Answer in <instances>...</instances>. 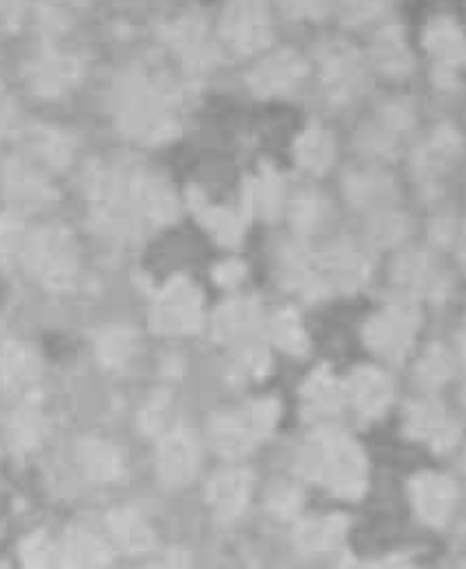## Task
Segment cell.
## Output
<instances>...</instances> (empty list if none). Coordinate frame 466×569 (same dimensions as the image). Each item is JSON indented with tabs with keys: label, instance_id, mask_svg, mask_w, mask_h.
Masks as SVG:
<instances>
[{
	"label": "cell",
	"instance_id": "obj_1",
	"mask_svg": "<svg viewBox=\"0 0 466 569\" xmlns=\"http://www.w3.org/2000/svg\"><path fill=\"white\" fill-rule=\"evenodd\" d=\"M21 260L32 278L51 290H60L73 276V247L62 228L45 226L26 237Z\"/></svg>",
	"mask_w": 466,
	"mask_h": 569
},
{
	"label": "cell",
	"instance_id": "obj_2",
	"mask_svg": "<svg viewBox=\"0 0 466 569\" xmlns=\"http://www.w3.org/2000/svg\"><path fill=\"white\" fill-rule=\"evenodd\" d=\"M0 194L21 210H34L53 201V187L34 160L10 156L0 162Z\"/></svg>",
	"mask_w": 466,
	"mask_h": 569
},
{
	"label": "cell",
	"instance_id": "obj_3",
	"mask_svg": "<svg viewBox=\"0 0 466 569\" xmlns=\"http://www.w3.org/2000/svg\"><path fill=\"white\" fill-rule=\"evenodd\" d=\"M275 421V406L273 403H255L249 410L221 419L214 426V445L225 456H240L249 451L255 440L266 436Z\"/></svg>",
	"mask_w": 466,
	"mask_h": 569
},
{
	"label": "cell",
	"instance_id": "obj_4",
	"mask_svg": "<svg viewBox=\"0 0 466 569\" xmlns=\"http://www.w3.org/2000/svg\"><path fill=\"white\" fill-rule=\"evenodd\" d=\"M78 76V64L73 58L45 49L34 56L26 67V80L30 89L41 99H55L64 93Z\"/></svg>",
	"mask_w": 466,
	"mask_h": 569
},
{
	"label": "cell",
	"instance_id": "obj_5",
	"mask_svg": "<svg viewBox=\"0 0 466 569\" xmlns=\"http://www.w3.org/2000/svg\"><path fill=\"white\" fill-rule=\"evenodd\" d=\"M37 353L14 340H0V388L6 392H28L39 378Z\"/></svg>",
	"mask_w": 466,
	"mask_h": 569
},
{
	"label": "cell",
	"instance_id": "obj_6",
	"mask_svg": "<svg viewBox=\"0 0 466 569\" xmlns=\"http://www.w3.org/2000/svg\"><path fill=\"white\" fill-rule=\"evenodd\" d=\"M158 467H160V477L166 483H171V486L186 483L194 477V471L199 467L196 442L182 431L166 436L160 445Z\"/></svg>",
	"mask_w": 466,
	"mask_h": 569
},
{
	"label": "cell",
	"instance_id": "obj_7",
	"mask_svg": "<svg viewBox=\"0 0 466 569\" xmlns=\"http://www.w3.org/2000/svg\"><path fill=\"white\" fill-rule=\"evenodd\" d=\"M105 562V545L89 531H71L60 549L62 569H101Z\"/></svg>",
	"mask_w": 466,
	"mask_h": 569
},
{
	"label": "cell",
	"instance_id": "obj_8",
	"mask_svg": "<svg viewBox=\"0 0 466 569\" xmlns=\"http://www.w3.org/2000/svg\"><path fill=\"white\" fill-rule=\"evenodd\" d=\"M249 477L244 471H225L214 477L207 488V497L221 515H237L249 499Z\"/></svg>",
	"mask_w": 466,
	"mask_h": 569
},
{
	"label": "cell",
	"instance_id": "obj_9",
	"mask_svg": "<svg viewBox=\"0 0 466 569\" xmlns=\"http://www.w3.org/2000/svg\"><path fill=\"white\" fill-rule=\"evenodd\" d=\"M78 460L93 481H114L121 473V456L112 445L101 440H84L78 447Z\"/></svg>",
	"mask_w": 466,
	"mask_h": 569
},
{
	"label": "cell",
	"instance_id": "obj_10",
	"mask_svg": "<svg viewBox=\"0 0 466 569\" xmlns=\"http://www.w3.org/2000/svg\"><path fill=\"white\" fill-rule=\"evenodd\" d=\"M110 529H112V536L119 540V545L132 553L146 551L153 542L151 527L132 510L112 512Z\"/></svg>",
	"mask_w": 466,
	"mask_h": 569
},
{
	"label": "cell",
	"instance_id": "obj_11",
	"mask_svg": "<svg viewBox=\"0 0 466 569\" xmlns=\"http://www.w3.org/2000/svg\"><path fill=\"white\" fill-rule=\"evenodd\" d=\"M353 395L364 412H378L387 403L389 383L381 373L364 371L353 381Z\"/></svg>",
	"mask_w": 466,
	"mask_h": 569
},
{
	"label": "cell",
	"instance_id": "obj_12",
	"mask_svg": "<svg viewBox=\"0 0 466 569\" xmlns=\"http://www.w3.org/2000/svg\"><path fill=\"white\" fill-rule=\"evenodd\" d=\"M416 506L428 519H439L446 512L448 490L439 479H422L416 483Z\"/></svg>",
	"mask_w": 466,
	"mask_h": 569
},
{
	"label": "cell",
	"instance_id": "obj_13",
	"mask_svg": "<svg viewBox=\"0 0 466 569\" xmlns=\"http://www.w3.org/2000/svg\"><path fill=\"white\" fill-rule=\"evenodd\" d=\"M26 230L17 214H0V262L21 260V251L26 244Z\"/></svg>",
	"mask_w": 466,
	"mask_h": 569
},
{
	"label": "cell",
	"instance_id": "obj_14",
	"mask_svg": "<svg viewBox=\"0 0 466 569\" xmlns=\"http://www.w3.org/2000/svg\"><path fill=\"white\" fill-rule=\"evenodd\" d=\"M21 569H51L53 565V545L43 533H32L23 540L19 551Z\"/></svg>",
	"mask_w": 466,
	"mask_h": 569
},
{
	"label": "cell",
	"instance_id": "obj_15",
	"mask_svg": "<svg viewBox=\"0 0 466 569\" xmlns=\"http://www.w3.org/2000/svg\"><path fill=\"white\" fill-rule=\"evenodd\" d=\"M39 433H41V419L37 417V412L32 410H21L12 417V423H10V440L21 447V449H28L32 447L37 440H39Z\"/></svg>",
	"mask_w": 466,
	"mask_h": 569
},
{
	"label": "cell",
	"instance_id": "obj_16",
	"mask_svg": "<svg viewBox=\"0 0 466 569\" xmlns=\"http://www.w3.org/2000/svg\"><path fill=\"white\" fill-rule=\"evenodd\" d=\"M32 0H0V34H14L23 28Z\"/></svg>",
	"mask_w": 466,
	"mask_h": 569
},
{
	"label": "cell",
	"instance_id": "obj_17",
	"mask_svg": "<svg viewBox=\"0 0 466 569\" xmlns=\"http://www.w3.org/2000/svg\"><path fill=\"white\" fill-rule=\"evenodd\" d=\"M19 126V110L10 89L0 82V144L14 134Z\"/></svg>",
	"mask_w": 466,
	"mask_h": 569
},
{
	"label": "cell",
	"instance_id": "obj_18",
	"mask_svg": "<svg viewBox=\"0 0 466 569\" xmlns=\"http://www.w3.org/2000/svg\"><path fill=\"white\" fill-rule=\"evenodd\" d=\"M333 536H335L333 525H307L298 533L303 549H310V551H318L323 547H328Z\"/></svg>",
	"mask_w": 466,
	"mask_h": 569
},
{
	"label": "cell",
	"instance_id": "obj_19",
	"mask_svg": "<svg viewBox=\"0 0 466 569\" xmlns=\"http://www.w3.org/2000/svg\"><path fill=\"white\" fill-rule=\"evenodd\" d=\"M101 351L105 353V360L110 365H116V362H125L128 356L132 353V345H130V338L128 336H110L105 340V345L101 347Z\"/></svg>",
	"mask_w": 466,
	"mask_h": 569
},
{
	"label": "cell",
	"instance_id": "obj_20",
	"mask_svg": "<svg viewBox=\"0 0 466 569\" xmlns=\"http://www.w3.org/2000/svg\"><path fill=\"white\" fill-rule=\"evenodd\" d=\"M381 569H412L405 560H389V562H385Z\"/></svg>",
	"mask_w": 466,
	"mask_h": 569
},
{
	"label": "cell",
	"instance_id": "obj_21",
	"mask_svg": "<svg viewBox=\"0 0 466 569\" xmlns=\"http://www.w3.org/2000/svg\"><path fill=\"white\" fill-rule=\"evenodd\" d=\"M71 3H75V0H71Z\"/></svg>",
	"mask_w": 466,
	"mask_h": 569
},
{
	"label": "cell",
	"instance_id": "obj_22",
	"mask_svg": "<svg viewBox=\"0 0 466 569\" xmlns=\"http://www.w3.org/2000/svg\"><path fill=\"white\" fill-rule=\"evenodd\" d=\"M0 569H3V567H0Z\"/></svg>",
	"mask_w": 466,
	"mask_h": 569
}]
</instances>
